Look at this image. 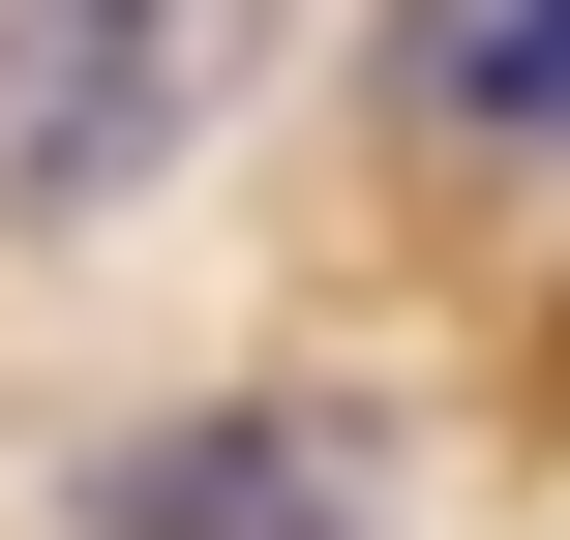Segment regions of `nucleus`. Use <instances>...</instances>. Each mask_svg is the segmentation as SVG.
Returning <instances> with one entry per match:
<instances>
[{"label": "nucleus", "instance_id": "1", "mask_svg": "<svg viewBox=\"0 0 570 540\" xmlns=\"http://www.w3.org/2000/svg\"><path fill=\"white\" fill-rule=\"evenodd\" d=\"M240 60H271V0H0V240L150 210L240 120Z\"/></svg>", "mask_w": 570, "mask_h": 540}, {"label": "nucleus", "instance_id": "2", "mask_svg": "<svg viewBox=\"0 0 570 540\" xmlns=\"http://www.w3.org/2000/svg\"><path fill=\"white\" fill-rule=\"evenodd\" d=\"M60 540H391V421H361V391H210V421L90 451Z\"/></svg>", "mask_w": 570, "mask_h": 540}, {"label": "nucleus", "instance_id": "3", "mask_svg": "<svg viewBox=\"0 0 570 540\" xmlns=\"http://www.w3.org/2000/svg\"><path fill=\"white\" fill-rule=\"evenodd\" d=\"M421 120L451 150H570V0H421Z\"/></svg>", "mask_w": 570, "mask_h": 540}]
</instances>
